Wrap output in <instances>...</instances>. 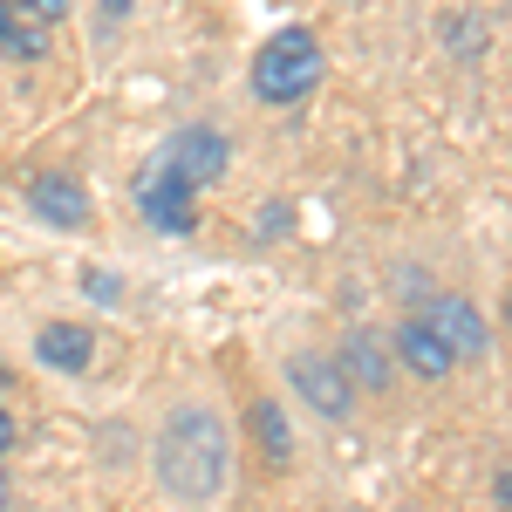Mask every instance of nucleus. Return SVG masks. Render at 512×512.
Here are the masks:
<instances>
[{"label": "nucleus", "mask_w": 512, "mask_h": 512, "mask_svg": "<svg viewBox=\"0 0 512 512\" xmlns=\"http://www.w3.org/2000/svg\"><path fill=\"white\" fill-rule=\"evenodd\" d=\"M158 485L178 499V506H205L226 492V424L205 410V403H185L158 437Z\"/></svg>", "instance_id": "obj_1"}, {"label": "nucleus", "mask_w": 512, "mask_h": 512, "mask_svg": "<svg viewBox=\"0 0 512 512\" xmlns=\"http://www.w3.org/2000/svg\"><path fill=\"white\" fill-rule=\"evenodd\" d=\"M321 69H328L321 41L308 35V28H280V35H267V48L253 55V96H260V103H301L321 82Z\"/></svg>", "instance_id": "obj_2"}, {"label": "nucleus", "mask_w": 512, "mask_h": 512, "mask_svg": "<svg viewBox=\"0 0 512 512\" xmlns=\"http://www.w3.org/2000/svg\"><path fill=\"white\" fill-rule=\"evenodd\" d=\"M226 137L219 130H205V123H185L171 144L158 151V164L144 171V178H158V185H171V192H185V198H198L205 185H219V171H226Z\"/></svg>", "instance_id": "obj_3"}, {"label": "nucleus", "mask_w": 512, "mask_h": 512, "mask_svg": "<svg viewBox=\"0 0 512 512\" xmlns=\"http://www.w3.org/2000/svg\"><path fill=\"white\" fill-rule=\"evenodd\" d=\"M417 321L451 349V362H478V355L492 349V328H485V315H478L465 294H437L431 308H417Z\"/></svg>", "instance_id": "obj_4"}, {"label": "nucleus", "mask_w": 512, "mask_h": 512, "mask_svg": "<svg viewBox=\"0 0 512 512\" xmlns=\"http://www.w3.org/2000/svg\"><path fill=\"white\" fill-rule=\"evenodd\" d=\"M287 376H294V390L308 396L321 417H349V410H355V390H349V376H342L335 362H321V355H294Z\"/></svg>", "instance_id": "obj_5"}, {"label": "nucleus", "mask_w": 512, "mask_h": 512, "mask_svg": "<svg viewBox=\"0 0 512 512\" xmlns=\"http://www.w3.org/2000/svg\"><path fill=\"white\" fill-rule=\"evenodd\" d=\"M396 362H403L410 376H424V383H444V376L458 369V362H451V349H444V342H437L417 315H403V328H396Z\"/></svg>", "instance_id": "obj_6"}, {"label": "nucleus", "mask_w": 512, "mask_h": 512, "mask_svg": "<svg viewBox=\"0 0 512 512\" xmlns=\"http://www.w3.org/2000/svg\"><path fill=\"white\" fill-rule=\"evenodd\" d=\"M35 355L48 362V369H62V376H82V369L96 362V335H89L82 321H48L41 342H35Z\"/></svg>", "instance_id": "obj_7"}, {"label": "nucleus", "mask_w": 512, "mask_h": 512, "mask_svg": "<svg viewBox=\"0 0 512 512\" xmlns=\"http://www.w3.org/2000/svg\"><path fill=\"white\" fill-rule=\"evenodd\" d=\"M335 369L349 376L355 396H362V390H383V383H390V349H383L376 335H349V349L335 355Z\"/></svg>", "instance_id": "obj_8"}, {"label": "nucleus", "mask_w": 512, "mask_h": 512, "mask_svg": "<svg viewBox=\"0 0 512 512\" xmlns=\"http://www.w3.org/2000/svg\"><path fill=\"white\" fill-rule=\"evenodd\" d=\"M28 205H35L48 226H69V233L89 219V198H82L69 178H35V185H28Z\"/></svg>", "instance_id": "obj_9"}, {"label": "nucleus", "mask_w": 512, "mask_h": 512, "mask_svg": "<svg viewBox=\"0 0 512 512\" xmlns=\"http://www.w3.org/2000/svg\"><path fill=\"white\" fill-rule=\"evenodd\" d=\"M253 437L267 444V458H274V465H287V458H294V437H287L280 403H253Z\"/></svg>", "instance_id": "obj_10"}, {"label": "nucleus", "mask_w": 512, "mask_h": 512, "mask_svg": "<svg viewBox=\"0 0 512 512\" xmlns=\"http://www.w3.org/2000/svg\"><path fill=\"white\" fill-rule=\"evenodd\" d=\"M82 287H89V294H96V301H117V280H110V274H96V267H89V274H82Z\"/></svg>", "instance_id": "obj_11"}, {"label": "nucleus", "mask_w": 512, "mask_h": 512, "mask_svg": "<svg viewBox=\"0 0 512 512\" xmlns=\"http://www.w3.org/2000/svg\"><path fill=\"white\" fill-rule=\"evenodd\" d=\"M7 444H14V417H7V403H0V458H7Z\"/></svg>", "instance_id": "obj_12"}, {"label": "nucleus", "mask_w": 512, "mask_h": 512, "mask_svg": "<svg viewBox=\"0 0 512 512\" xmlns=\"http://www.w3.org/2000/svg\"><path fill=\"white\" fill-rule=\"evenodd\" d=\"M0 512H7V472H0Z\"/></svg>", "instance_id": "obj_13"}]
</instances>
